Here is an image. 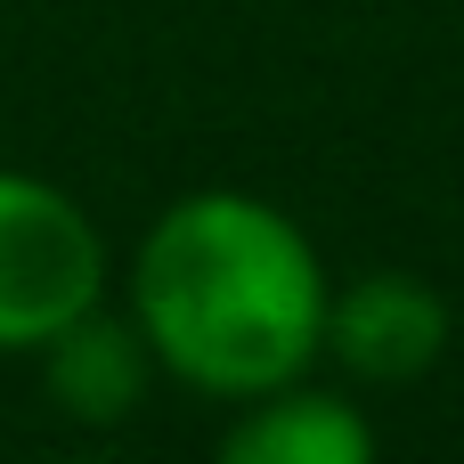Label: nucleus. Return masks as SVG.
Masks as SVG:
<instances>
[{"instance_id": "obj_1", "label": "nucleus", "mask_w": 464, "mask_h": 464, "mask_svg": "<svg viewBox=\"0 0 464 464\" xmlns=\"http://www.w3.org/2000/svg\"><path fill=\"white\" fill-rule=\"evenodd\" d=\"M130 318L155 367L179 383L212 400H261L318 359L326 269L277 204L245 188H196L139 237Z\"/></svg>"}, {"instance_id": "obj_2", "label": "nucleus", "mask_w": 464, "mask_h": 464, "mask_svg": "<svg viewBox=\"0 0 464 464\" xmlns=\"http://www.w3.org/2000/svg\"><path fill=\"white\" fill-rule=\"evenodd\" d=\"M98 294H106L98 220L65 188L0 171V351H41Z\"/></svg>"}, {"instance_id": "obj_3", "label": "nucleus", "mask_w": 464, "mask_h": 464, "mask_svg": "<svg viewBox=\"0 0 464 464\" xmlns=\"http://www.w3.org/2000/svg\"><path fill=\"white\" fill-rule=\"evenodd\" d=\"M318 351H334L359 383H416V375L440 367V351H449V302H440L424 277L375 269V277L326 294Z\"/></svg>"}, {"instance_id": "obj_4", "label": "nucleus", "mask_w": 464, "mask_h": 464, "mask_svg": "<svg viewBox=\"0 0 464 464\" xmlns=\"http://www.w3.org/2000/svg\"><path fill=\"white\" fill-rule=\"evenodd\" d=\"M41 375H49V400H57L73 424H122V416L147 400L155 351H147L139 318H106V310L90 302L82 318H65V326L41 343Z\"/></svg>"}, {"instance_id": "obj_5", "label": "nucleus", "mask_w": 464, "mask_h": 464, "mask_svg": "<svg viewBox=\"0 0 464 464\" xmlns=\"http://www.w3.org/2000/svg\"><path fill=\"white\" fill-rule=\"evenodd\" d=\"M220 457L228 464H367L375 424L334 392H302V375H294V383L261 392L245 424H228Z\"/></svg>"}]
</instances>
